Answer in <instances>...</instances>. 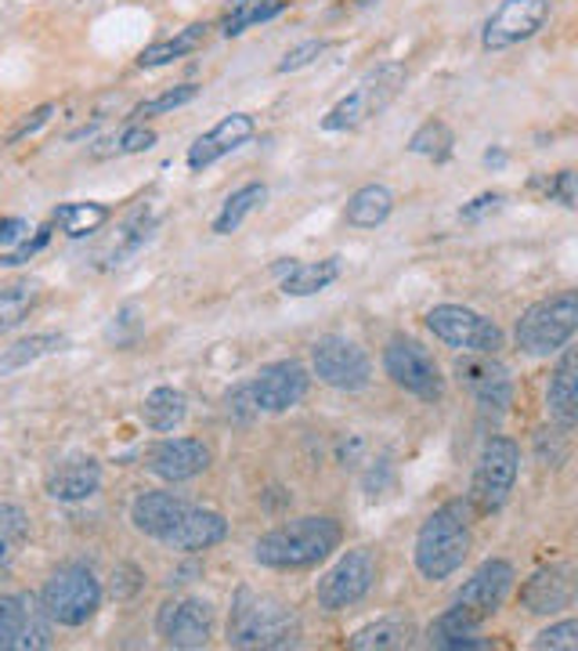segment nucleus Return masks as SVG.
<instances>
[{
  "label": "nucleus",
  "mask_w": 578,
  "mask_h": 651,
  "mask_svg": "<svg viewBox=\"0 0 578 651\" xmlns=\"http://www.w3.org/2000/svg\"><path fill=\"white\" fill-rule=\"evenodd\" d=\"M340 546V525L336 517H296V522L272 528L254 546V557L264 569H311L325 561Z\"/></svg>",
  "instance_id": "f257e3e1"
},
{
  "label": "nucleus",
  "mask_w": 578,
  "mask_h": 651,
  "mask_svg": "<svg viewBox=\"0 0 578 651\" xmlns=\"http://www.w3.org/2000/svg\"><path fill=\"white\" fill-rule=\"evenodd\" d=\"M296 615L272 594L239 586L232 597L228 644L232 648H290L296 644Z\"/></svg>",
  "instance_id": "f03ea898"
},
{
  "label": "nucleus",
  "mask_w": 578,
  "mask_h": 651,
  "mask_svg": "<svg viewBox=\"0 0 578 651\" xmlns=\"http://www.w3.org/2000/svg\"><path fill=\"white\" fill-rule=\"evenodd\" d=\"M470 554V522L467 507L459 499L438 507L420 525L417 536V569L423 580H449L452 572L463 569Z\"/></svg>",
  "instance_id": "7ed1b4c3"
},
{
  "label": "nucleus",
  "mask_w": 578,
  "mask_h": 651,
  "mask_svg": "<svg viewBox=\"0 0 578 651\" xmlns=\"http://www.w3.org/2000/svg\"><path fill=\"white\" fill-rule=\"evenodd\" d=\"M307 369L301 362H272L254 380L239 383L225 402L235 420H254L261 412H286L307 395Z\"/></svg>",
  "instance_id": "20e7f679"
},
{
  "label": "nucleus",
  "mask_w": 578,
  "mask_h": 651,
  "mask_svg": "<svg viewBox=\"0 0 578 651\" xmlns=\"http://www.w3.org/2000/svg\"><path fill=\"white\" fill-rule=\"evenodd\" d=\"M402 84H405V66H398V62L376 66L369 77H362L359 84H354L351 95H344L330 113L322 116V130L340 135V130L362 127L369 116H376V113H383L391 106L394 95L402 91Z\"/></svg>",
  "instance_id": "39448f33"
},
{
  "label": "nucleus",
  "mask_w": 578,
  "mask_h": 651,
  "mask_svg": "<svg viewBox=\"0 0 578 651\" xmlns=\"http://www.w3.org/2000/svg\"><path fill=\"white\" fill-rule=\"evenodd\" d=\"M578 330V293L565 290L550 301L531 304L528 312L517 319V344L525 354H553L568 344Z\"/></svg>",
  "instance_id": "423d86ee"
},
{
  "label": "nucleus",
  "mask_w": 578,
  "mask_h": 651,
  "mask_svg": "<svg viewBox=\"0 0 578 651\" xmlns=\"http://www.w3.org/2000/svg\"><path fill=\"white\" fill-rule=\"evenodd\" d=\"M40 609L58 626H84L101 609V583L91 569L62 565L40 590Z\"/></svg>",
  "instance_id": "0eeeda50"
},
{
  "label": "nucleus",
  "mask_w": 578,
  "mask_h": 651,
  "mask_svg": "<svg viewBox=\"0 0 578 651\" xmlns=\"http://www.w3.org/2000/svg\"><path fill=\"white\" fill-rule=\"evenodd\" d=\"M517 467H521V446L513 438L496 435L484 441L478 470H473V488H470V499L478 503V511L492 514L510 499Z\"/></svg>",
  "instance_id": "6e6552de"
},
{
  "label": "nucleus",
  "mask_w": 578,
  "mask_h": 651,
  "mask_svg": "<svg viewBox=\"0 0 578 651\" xmlns=\"http://www.w3.org/2000/svg\"><path fill=\"white\" fill-rule=\"evenodd\" d=\"M427 330L449 348H459L467 354H499L502 351V330L478 312L463 304H438L427 312Z\"/></svg>",
  "instance_id": "1a4fd4ad"
},
{
  "label": "nucleus",
  "mask_w": 578,
  "mask_h": 651,
  "mask_svg": "<svg viewBox=\"0 0 578 651\" xmlns=\"http://www.w3.org/2000/svg\"><path fill=\"white\" fill-rule=\"evenodd\" d=\"M383 369H388V377L409 395L423 398V402H441L444 377L434 362V354L427 351L420 340H409V337L391 340L388 351H383Z\"/></svg>",
  "instance_id": "9d476101"
},
{
  "label": "nucleus",
  "mask_w": 578,
  "mask_h": 651,
  "mask_svg": "<svg viewBox=\"0 0 578 651\" xmlns=\"http://www.w3.org/2000/svg\"><path fill=\"white\" fill-rule=\"evenodd\" d=\"M311 366H315V377L322 383H330L336 391H362L373 380V366H369V354L354 344V340L340 333H325L311 348Z\"/></svg>",
  "instance_id": "9b49d317"
},
{
  "label": "nucleus",
  "mask_w": 578,
  "mask_h": 651,
  "mask_svg": "<svg viewBox=\"0 0 578 651\" xmlns=\"http://www.w3.org/2000/svg\"><path fill=\"white\" fill-rule=\"evenodd\" d=\"M373 583H376V557L369 551H347L319 580V586H315L319 609H325V612L351 609V604H359L369 590H373Z\"/></svg>",
  "instance_id": "f8f14e48"
},
{
  "label": "nucleus",
  "mask_w": 578,
  "mask_h": 651,
  "mask_svg": "<svg viewBox=\"0 0 578 651\" xmlns=\"http://www.w3.org/2000/svg\"><path fill=\"white\" fill-rule=\"evenodd\" d=\"M546 19H550V0H502L481 29V48L507 51L513 43L536 37Z\"/></svg>",
  "instance_id": "ddd939ff"
},
{
  "label": "nucleus",
  "mask_w": 578,
  "mask_h": 651,
  "mask_svg": "<svg viewBox=\"0 0 578 651\" xmlns=\"http://www.w3.org/2000/svg\"><path fill=\"white\" fill-rule=\"evenodd\" d=\"M51 644V619L33 597H0V651H40Z\"/></svg>",
  "instance_id": "4468645a"
},
{
  "label": "nucleus",
  "mask_w": 578,
  "mask_h": 651,
  "mask_svg": "<svg viewBox=\"0 0 578 651\" xmlns=\"http://www.w3.org/2000/svg\"><path fill=\"white\" fill-rule=\"evenodd\" d=\"M455 377L473 391L484 412H496V417L507 412L513 398V383H510V369L499 366L496 354H467V359L455 362Z\"/></svg>",
  "instance_id": "2eb2a0df"
},
{
  "label": "nucleus",
  "mask_w": 578,
  "mask_h": 651,
  "mask_svg": "<svg viewBox=\"0 0 578 651\" xmlns=\"http://www.w3.org/2000/svg\"><path fill=\"white\" fill-rule=\"evenodd\" d=\"M210 630H214V609L199 597H188V601H167L159 612V633L167 638L170 648H185V651H196L206 648L210 641Z\"/></svg>",
  "instance_id": "dca6fc26"
},
{
  "label": "nucleus",
  "mask_w": 578,
  "mask_h": 651,
  "mask_svg": "<svg viewBox=\"0 0 578 651\" xmlns=\"http://www.w3.org/2000/svg\"><path fill=\"white\" fill-rule=\"evenodd\" d=\"M257 135V120L249 113H228L225 120L214 124L206 135H199L196 142L188 145V167L192 171H206L210 163L232 156L235 149H243V145Z\"/></svg>",
  "instance_id": "f3484780"
},
{
  "label": "nucleus",
  "mask_w": 578,
  "mask_h": 651,
  "mask_svg": "<svg viewBox=\"0 0 578 651\" xmlns=\"http://www.w3.org/2000/svg\"><path fill=\"white\" fill-rule=\"evenodd\" d=\"M145 467L163 482H188L210 467V449L196 438H163L145 453Z\"/></svg>",
  "instance_id": "a211bd4d"
},
{
  "label": "nucleus",
  "mask_w": 578,
  "mask_h": 651,
  "mask_svg": "<svg viewBox=\"0 0 578 651\" xmlns=\"http://www.w3.org/2000/svg\"><path fill=\"white\" fill-rule=\"evenodd\" d=\"M510 586H513V565L510 561H484V565L470 575V580L459 586V594H455V604H463L467 612H473L484 623L488 615H492L502 597L510 594Z\"/></svg>",
  "instance_id": "6ab92c4d"
},
{
  "label": "nucleus",
  "mask_w": 578,
  "mask_h": 651,
  "mask_svg": "<svg viewBox=\"0 0 578 651\" xmlns=\"http://www.w3.org/2000/svg\"><path fill=\"white\" fill-rule=\"evenodd\" d=\"M228 536V522L225 514L217 511H203V507H185V514L177 517L170 525V532L163 536L159 543L174 546V551H185V554H196V551H210L221 540Z\"/></svg>",
  "instance_id": "aec40b11"
},
{
  "label": "nucleus",
  "mask_w": 578,
  "mask_h": 651,
  "mask_svg": "<svg viewBox=\"0 0 578 651\" xmlns=\"http://www.w3.org/2000/svg\"><path fill=\"white\" fill-rule=\"evenodd\" d=\"M98 488H101V467L91 460V456H77V460H66L48 478V496L58 499V503L91 499Z\"/></svg>",
  "instance_id": "412c9836"
},
{
  "label": "nucleus",
  "mask_w": 578,
  "mask_h": 651,
  "mask_svg": "<svg viewBox=\"0 0 578 651\" xmlns=\"http://www.w3.org/2000/svg\"><path fill=\"white\" fill-rule=\"evenodd\" d=\"M185 507L188 503L174 493H141L135 503H130V522H135V528L145 532V536L163 540L177 517L185 514Z\"/></svg>",
  "instance_id": "4be33fe9"
},
{
  "label": "nucleus",
  "mask_w": 578,
  "mask_h": 651,
  "mask_svg": "<svg viewBox=\"0 0 578 651\" xmlns=\"http://www.w3.org/2000/svg\"><path fill=\"white\" fill-rule=\"evenodd\" d=\"M546 406L550 417L557 420L560 431H571L578 424V359L575 351H565V359L557 362L550 391H546Z\"/></svg>",
  "instance_id": "5701e85b"
},
{
  "label": "nucleus",
  "mask_w": 578,
  "mask_h": 651,
  "mask_svg": "<svg viewBox=\"0 0 578 651\" xmlns=\"http://www.w3.org/2000/svg\"><path fill=\"white\" fill-rule=\"evenodd\" d=\"M521 601L531 615H557L560 609L571 604V583L560 569H542L536 572L521 590Z\"/></svg>",
  "instance_id": "b1692460"
},
{
  "label": "nucleus",
  "mask_w": 578,
  "mask_h": 651,
  "mask_svg": "<svg viewBox=\"0 0 578 651\" xmlns=\"http://www.w3.org/2000/svg\"><path fill=\"white\" fill-rule=\"evenodd\" d=\"M206 29H210L206 22H192V26H185V29H177V33L167 37V40L148 43V48L138 55V66H141V69H159V66H170V62H177V58L192 55L196 48H203Z\"/></svg>",
  "instance_id": "393cba45"
},
{
  "label": "nucleus",
  "mask_w": 578,
  "mask_h": 651,
  "mask_svg": "<svg viewBox=\"0 0 578 651\" xmlns=\"http://www.w3.org/2000/svg\"><path fill=\"white\" fill-rule=\"evenodd\" d=\"M481 619L467 612L463 604H452L449 612H441L431 626V644L434 648H481L478 641Z\"/></svg>",
  "instance_id": "a878e982"
},
{
  "label": "nucleus",
  "mask_w": 578,
  "mask_h": 651,
  "mask_svg": "<svg viewBox=\"0 0 578 651\" xmlns=\"http://www.w3.org/2000/svg\"><path fill=\"white\" fill-rule=\"evenodd\" d=\"M391 211H394V192L388 185H362L347 200L344 217L354 229H376L391 217Z\"/></svg>",
  "instance_id": "bb28decb"
},
{
  "label": "nucleus",
  "mask_w": 578,
  "mask_h": 651,
  "mask_svg": "<svg viewBox=\"0 0 578 651\" xmlns=\"http://www.w3.org/2000/svg\"><path fill=\"white\" fill-rule=\"evenodd\" d=\"M336 275H340V258L290 264V275L283 279V293L286 298H311V293L336 283Z\"/></svg>",
  "instance_id": "cd10ccee"
},
{
  "label": "nucleus",
  "mask_w": 578,
  "mask_h": 651,
  "mask_svg": "<svg viewBox=\"0 0 578 651\" xmlns=\"http://www.w3.org/2000/svg\"><path fill=\"white\" fill-rule=\"evenodd\" d=\"M185 412H188V398L177 388H156V391H148L141 402V420L159 435L174 431V427L185 420Z\"/></svg>",
  "instance_id": "c85d7f7f"
},
{
  "label": "nucleus",
  "mask_w": 578,
  "mask_h": 651,
  "mask_svg": "<svg viewBox=\"0 0 578 651\" xmlns=\"http://www.w3.org/2000/svg\"><path fill=\"white\" fill-rule=\"evenodd\" d=\"M286 11V0H228V14L221 22V33L239 37L249 26H264Z\"/></svg>",
  "instance_id": "c756f323"
},
{
  "label": "nucleus",
  "mask_w": 578,
  "mask_h": 651,
  "mask_svg": "<svg viewBox=\"0 0 578 651\" xmlns=\"http://www.w3.org/2000/svg\"><path fill=\"white\" fill-rule=\"evenodd\" d=\"M264 200H268V188H264L261 182H249L243 188H235L232 196L225 200V206H221V214L214 217V232L217 235H232Z\"/></svg>",
  "instance_id": "7c9ffc66"
},
{
  "label": "nucleus",
  "mask_w": 578,
  "mask_h": 651,
  "mask_svg": "<svg viewBox=\"0 0 578 651\" xmlns=\"http://www.w3.org/2000/svg\"><path fill=\"white\" fill-rule=\"evenodd\" d=\"M109 221L106 203H62L55 211V225L62 229L69 240H84V235L98 232Z\"/></svg>",
  "instance_id": "2f4dec72"
},
{
  "label": "nucleus",
  "mask_w": 578,
  "mask_h": 651,
  "mask_svg": "<svg viewBox=\"0 0 578 651\" xmlns=\"http://www.w3.org/2000/svg\"><path fill=\"white\" fill-rule=\"evenodd\" d=\"M156 145V130H148L145 124H127L116 135H106L91 145V159H112V156H135Z\"/></svg>",
  "instance_id": "473e14b6"
},
{
  "label": "nucleus",
  "mask_w": 578,
  "mask_h": 651,
  "mask_svg": "<svg viewBox=\"0 0 578 651\" xmlns=\"http://www.w3.org/2000/svg\"><path fill=\"white\" fill-rule=\"evenodd\" d=\"M69 344V340L62 333H33V337H26L19 340V344H11L4 351V359H0V373H11V369H22L29 362H37L43 359V354H55V351H62Z\"/></svg>",
  "instance_id": "72a5a7b5"
},
{
  "label": "nucleus",
  "mask_w": 578,
  "mask_h": 651,
  "mask_svg": "<svg viewBox=\"0 0 578 651\" xmlns=\"http://www.w3.org/2000/svg\"><path fill=\"white\" fill-rule=\"evenodd\" d=\"M452 145H455V135H452L449 124H444V120H427L417 135L409 138V153L423 156V159H434V163H444L452 156Z\"/></svg>",
  "instance_id": "f704fd0d"
},
{
  "label": "nucleus",
  "mask_w": 578,
  "mask_h": 651,
  "mask_svg": "<svg viewBox=\"0 0 578 651\" xmlns=\"http://www.w3.org/2000/svg\"><path fill=\"white\" fill-rule=\"evenodd\" d=\"M409 644V626L398 623V619H380L373 626H362L351 638L354 651H391V648H405Z\"/></svg>",
  "instance_id": "c9c22d12"
},
{
  "label": "nucleus",
  "mask_w": 578,
  "mask_h": 651,
  "mask_svg": "<svg viewBox=\"0 0 578 651\" xmlns=\"http://www.w3.org/2000/svg\"><path fill=\"white\" fill-rule=\"evenodd\" d=\"M26 536H29V514L19 503H0V569L11 565V557L19 554Z\"/></svg>",
  "instance_id": "e433bc0d"
},
{
  "label": "nucleus",
  "mask_w": 578,
  "mask_h": 651,
  "mask_svg": "<svg viewBox=\"0 0 578 651\" xmlns=\"http://www.w3.org/2000/svg\"><path fill=\"white\" fill-rule=\"evenodd\" d=\"M196 98H199V87L196 84H177V87H170V91H163L156 98H145L141 106H135L130 120L145 124V120H153V116H167V113L182 109V106H188V101H196Z\"/></svg>",
  "instance_id": "4c0bfd02"
},
{
  "label": "nucleus",
  "mask_w": 578,
  "mask_h": 651,
  "mask_svg": "<svg viewBox=\"0 0 578 651\" xmlns=\"http://www.w3.org/2000/svg\"><path fill=\"white\" fill-rule=\"evenodd\" d=\"M33 304H37V290L29 283L0 290V333H8V330H14V326H22Z\"/></svg>",
  "instance_id": "58836bf2"
},
{
  "label": "nucleus",
  "mask_w": 578,
  "mask_h": 651,
  "mask_svg": "<svg viewBox=\"0 0 578 651\" xmlns=\"http://www.w3.org/2000/svg\"><path fill=\"white\" fill-rule=\"evenodd\" d=\"M141 308L138 304H124L120 312L112 315L109 322V330H106V340H112L116 348H127V344H135L138 333H141Z\"/></svg>",
  "instance_id": "ea45409f"
},
{
  "label": "nucleus",
  "mask_w": 578,
  "mask_h": 651,
  "mask_svg": "<svg viewBox=\"0 0 578 651\" xmlns=\"http://www.w3.org/2000/svg\"><path fill=\"white\" fill-rule=\"evenodd\" d=\"M536 651H578V623L575 619H565L550 630H542L536 641H531Z\"/></svg>",
  "instance_id": "a19ab883"
},
{
  "label": "nucleus",
  "mask_w": 578,
  "mask_h": 651,
  "mask_svg": "<svg viewBox=\"0 0 578 651\" xmlns=\"http://www.w3.org/2000/svg\"><path fill=\"white\" fill-rule=\"evenodd\" d=\"M322 51H325V40H304V43H296V48H290L283 55V62H278L275 69L278 72H296V69H304V66L315 62Z\"/></svg>",
  "instance_id": "79ce46f5"
},
{
  "label": "nucleus",
  "mask_w": 578,
  "mask_h": 651,
  "mask_svg": "<svg viewBox=\"0 0 578 651\" xmlns=\"http://www.w3.org/2000/svg\"><path fill=\"white\" fill-rule=\"evenodd\" d=\"M51 116H55V106H51V101H43V106H37L33 113H26L22 120H19V127H11L8 145H19V142H26V138H33L37 130L51 120Z\"/></svg>",
  "instance_id": "37998d69"
},
{
  "label": "nucleus",
  "mask_w": 578,
  "mask_h": 651,
  "mask_svg": "<svg viewBox=\"0 0 578 651\" xmlns=\"http://www.w3.org/2000/svg\"><path fill=\"white\" fill-rule=\"evenodd\" d=\"M546 196L557 200L560 206H568V211H575L578 206V192H575V171H560L553 174L550 182H546Z\"/></svg>",
  "instance_id": "c03bdc74"
},
{
  "label": "nucleus",
  "mask_w": 578,
  "mask_h": 651,
  "mask_svg": "<svg viewBox=\"0 0 578 651\" xmlns=\"http://www.w3.org/2000/svg\"><path fill=\"white\" fill-rule=\"evenodd\" d=\"M48 240H51V229L43 225V229H37V235H33V240H29V235H26V240L19 243V250H11V254H4V258H0V264H8V269H11V264H22V261H29V258L37 254V250H43V246H48Z\"/></svg>",
  "instance_id": "a18cd8bd"
},
{
  "label": "nucleus",
  "mask_w": 578,
  "mask_h": 651,
  "mask_svg": "<svg viewBox=\"0 0 578 651\" xmlns=\"http://www.w3.org/2000/svg\"><path fill=\"white\" fill-rule=\"evenodd\" d=\"M141 590V572L135 565H120L112 572V597L116 601H127V597H135Z\"/></svg>",
  "instance_id": "49530a36"
},
{
  "label": "nucleus",
  "mask_w": 578,
  "mask_h": 651,
  "mask_svg": "<svg viewBox=\"0 0 578 651\" xmlns=\"http://www.w3.org/2000/svg\"><path fill=\"white\" fill-rule=\"evenodd\" d=\"M502 200H507L502 192H481L478 200H470L463 211H459V217H463V221H481L484 214H496L502 206Z\"/></svg>",
  "instance_id": "de8ad7c7"
},
{
  "label": "nucleus",
  "mask_w": 578,
  "mask_h": 651,
  "mask_svg": "<svg viewBox=\"0 0 578 651\" xmlns=\"http://www.w3.org/2000/svg\"><path fill=\"white\" fill-rule=\"evenodd\" d=\"M26 235H29V221H22V217H0V246L22 243Z\"/></svg>",
  "instance_id": "09e8293b"
},
{
  "label": "nucleus",
  "mask_w": 578,
  "mask_h": 651,
  "mask_svg": "<svg viewBox=\"0 0 578 651\" xmlns=\"http://www.w3.org/2000/svg\"><path fill=\"white\" fill-rule=\"evenodd\" d=\"M484 163H488V167H502V163H507V153H502V149H488L484 153Z\"/></svg>",
  "instance_id": "8fccbe9b"
}]
</instances>
